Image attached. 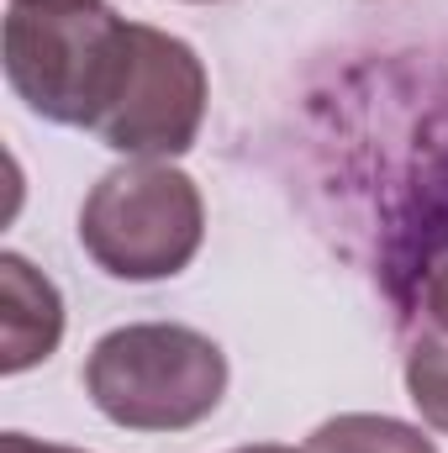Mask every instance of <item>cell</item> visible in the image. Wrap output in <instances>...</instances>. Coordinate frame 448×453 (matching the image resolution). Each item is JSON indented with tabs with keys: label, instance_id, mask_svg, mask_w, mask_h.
<instances>
[{
	"label": "cell",
	"instance_id": "obj_1",
	"mask_svg": "<svg viewBox=\"0 0 448 453\" xmlns=\"http://www.w3.org/2000/svg\"><path fill=\"white\" fill-rule=\"evenodd\" d=\"M132 48V21L106 0H11L0 58L27 111L53 127H96Z\"/></svg>",
	"mask_w": 448,
	"mask_h": 453
},
{
	"label": "cell",
	"instance_id": "obj_2",
	"mask_svg": "<svg viewBox=\"0 0 448 453\" xmlns=\"http://www.w3.org/2000/svg\"><path fill=\"white\" fill-rule=\"evenodd\" d=\"M85 395L127 433H185L222 406L227 353L180 322H132L90 348Z\"/></svg>",
	"mask_w": 448,
	"mask_h": 453
},
{
	"label": "cell",
	"instance_id": "obj_3",
	"mask_svg": "<svg viewBox=\"0 0 448 453\" xmlns=\"http://www.w3.org/2000/svg\"><path fill=\"white\" fill-rule=\"evenodd\" d=\"M206 237V201L196 180L164 158H132L96 180L80 206V248L112 280L148 285L190 269Z\"/></svg>",
	"mask_w": 448,
	"mask_h": 453
},
{
	"label": "cell",
	"instance_id": "obj_4",
	"mask_svg": "<svg viewBox=\"0 0 448 453\" xmlns=\"http://www.w3.org/2000/svg\"><path fill=\"white\" fill-rule=\"evenodd\" d=\"M206 121V64L185 37L132 21V48L112 101L90 127L112 153L127 158H180L196 148Z\"/></svg>",
	"mask_w": 448,
	"mask_h": 453
},
{
	"label": "cell",
	"instance_id": "obj_5",
	"mask_svg": "<svg viewBox=\"0 0 448 453\" xmlns=\"http://www.w3.org/2000/svg\"><path fill=\"white\" fill-rule=\"evenodd\" d=\"M64 338V296L21 253H0V369L21 374Z\"/></svg>",
	"mask_w": 448,
	"mask_h": 453
},
{
	"label": "cell",
	"instance_id": "obj_6",
	"mask_svg": "<svg viewBox=\"0 0 448 453\" xmlns=\"http://www.w3.org/2000/svg\"><path fill=\"white\" fill-rule=\"evenodd\" d=\"M301 453H438V443L401 422V417H375V411H343L322 422Z\"/></svg>",
	"mask_w": 448,
	"mask_h": 453
},
{
	"label": "cell",
	"instance_id": "obj_7",
	"mask_svg": "<svg viewBox=\"0 0 448 453\" xmlns=\"http://www.w3.org/2000/svg\"><path fill=\"white\" fill-rule=\"evenodd\" d=\"M406 395L433 433H448V327L428 317L406 342Z\"/></svg>",
	"mask_w": 448,
	"mask_h": 453
},
{
	"label": "cell",
	"instance_id": "obj_8",
	"mask_svg": "<svg viewBox=\"0 0 448 453\" xmlns=\"http://www.w3.org/2000/svg\"><path fill=\"white\" fill-rule=\"evenodd\" d=\"M422 317L438 322V327H448V248L433 258V269H428V285H422Z\"/></svg>",
	"mask_w": 448,
	"mask_h": 453
},
{
	"label": "cell",
	"instance_id": "obj_9",
	"mask_svg": "<svg viewBox=\"0 0 448 453\" xmlns=\"http://www.w3.org/2000/svg\"><path fill=\"white\" fill-rule=\"evenodd\" d=\"M0 453H85V449H64V443H37L27 433H5L0 438Z\"/></svg>",
	"mask_w": 448,
	"mask_h": 453
},
{
	"label": "cell",
	"instance_id": "obj_10",
	"mask_svg": "<svg viewBox=\"0 0 448 453\" xmlns=\"http://www.w3.org/2000/svg\"><path fill=\"white\" fill-rule=\"evenodd\" d=\"M237 453H296V449H280V443H253V449H237Z\"/></svg>",
	"mask_w": 448,
	"mask_h": 453
}]
</instances>
